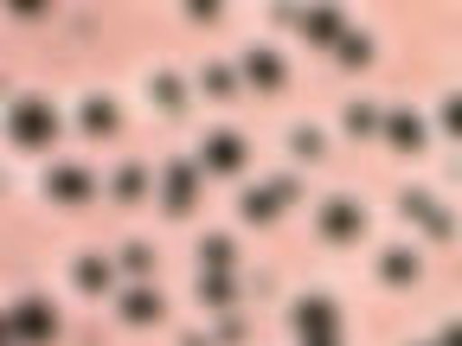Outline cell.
Wrapping results in <instances>:
<instances>
[{
  "label": "cell",
  "mask_w": 462,
  "mask_h": 346,
  "mask_svg": "<svg viewBox=\"0 0 462 346\" xmlns=\"http://www.w3.org/2000/svg\"><path fill=\"white\" fill-rule=\"evenodd\" d=\"M58 129H65V115L51 109V96H20V103L7 109V135H14V148H51Z\"/></svg>",
  "instance_id": "cell-1"
},
{
  "label": "cell",
  "mask_w": 462,
  "mask_h": 346,
  "mask_svg": "<svg viewBox=\"0 0 462 346\" xmlns=\"http://www.w3.org/2000/svg\"><path fill=\"white\" fill-rule=\"evenodd\" d=\"M58 340V308L45 296H20L7 314V346H51Z\"/></svg>",
  "instance_id": "cell-2"
},
{
  "label": "cell",
  "mask_w": 462,
  "mask_h": 346,
  "mask_svg": "<svg viewBox=\"0 0 462 346\" xmlns=\"http://www.w3.org/2000/svg\"><path fill=\"white\" fill-rule=\"evenodd\" d=\"M161 205H167V218H187L199 205V160H167L161 167Z\"/></svg>",
  "instance_id": "cell-3"
},
{
  "label": "cell",
  "mask_w": 462,
  "mask_h": 346,
  "mask_svg": "<svg viewBox=\"0 0 462 346\" xmlns=\"http://www.w3.org/2000/svg\"><path fill=\"white\" fill-rule=\"evenodd\" d=\"M296 193H302V187H296V180L282 173V180H263V187H251V193L238 199V212H245L251 224H276V218H282L289 205H296Z\"/></svg>",
  "instance_id": "cell-4"
},
{
  "label": "cell",
  "mask_w": 462,
  "mask_h": 346,
  "mask_svg": "<svg viewBox=\"0 0 462 346\" xmlns=\"http://www.w3.org/2000/svg\"><path fill=\"white\" fill-rule=\"evenodd\" d=\"M315 224H321L328 244H360V238H366V205H360V199H328V205L315 212Z\"/></svg>",
  "instance_id": "cell-5"
},
{
  "label": "cell",
  "mask_w": 462,
  "mask_h": 346,
  "mask_svg": "<svg viewBox=\"0 0 462 346\" xmlns=\"http://www.w3.org/2000/svg\"><path fill=\"white\" fill-rule=\"evenodd\" d=\"M238 77H245L251 90L276 96V90L289 84V58H282V51H270V45H251V51L238 58Z\"/></svg>",
  "instance_id": "cell-6"
},
{
  "label": "cell",
  "mask_w": 462,
  "mask_h": 346,
  "mask_svg": "<svg viewBox=\"0 0 462 346\" xmlns=\"http://www.w3.org/2000/svg\"><path fill=\"white\" fill-rule=\"evenodd\" d=\"M289 321H296L302 346H309V340H340V308H334L328 296H302L296 308H289Z\"/></svg>",
  "instance_id": "cell-7"
},
{
  "label": "cell",
  "mask_w": 462,
  "mask_h": 346,
  "mask_svg": "<svg viewBox=\"0 0 462 346\" xmlns=\"http://www.w3.org/2000/svg\"><path fill=\"white\" fill-rule=\"evenodd\" d=\"M245 160H251V148L238 129H218L199 141V173H245Z\"/></svg>",
  "instance_id": "cell-8"
},
{
  "label": "cell",
  "mask_w": 462,
  "mask_h": 346,
  "mask_svg": "<svg viewBox=\"0 0 462 346\" xmlns=\"http://www.w3.org/2000/svg\"><path fill=\"white\" fill-rule=\"evenodd\" d=\"M116 314H123L129 327H161L167 321V302L154 296V282H129L123 296H116Z\"/></svg>",
  "instance_id": "cell-9"
},
{
  "label": "cell",
  "mask_w": 462,
  "mask_h": 346,
  "mask_svg": "<svg viewBox=\"0 0 462 346\" xmlns=\"http://www.w3.org/2000/svg\"><path fill=\"white\" fill-rule=\"evenodd\" d=\"M398 212L411 218V224H424L430 238H456V218H449V212H443V205H437V199H430L424 187H411V193H398Z\"/></svg>",
  "instance_id": "cell-10"
},
{
  "label": "cell",
  "mask_w": 462,
  "mask_h": 346,
  "mask_svg": "<svg viewBox=\"0 0 462 346\" xmlns=\"http://www.w3.org/2000/svg\"><path fill=\"white\" fill-rule=\"evenodd\" d=\"M45 193H51L58 205H84V199L97 193V173H90V167H51V173H45Z\"/></svg>",
  "instance_id": "cell-11"
},
{
  "label": "cell",
  "mask_w": 462,
  "mask_h": 346,
  "mask_svg": "<svg viewBox=\"0 0 462 346\" xmlns=\"http://www.w3.org/2000/svg\"><path fill=\"white\" fill-rule=\"evenodd\" d=\"M296 26H302V39H309V45H321V51H334V45H340L346 32H354V26H346V20H340L334 7H309V14H302Z\"/></svg>",
  "instance_id": "cell-12"
},
{
  "label": "cell",
  "mask_w": 462,
  "mask_h": 346,
  "mask_svg": "<svg viewBox=\"0 0 462 346\" xmlns=\"http://www.w3.org/2000/svg\"><path fill=\"white\" fill-rule=\"evenodd\" d=\"M385 148L418 154V148H424V115H418V109H385Z\"/></svg>",
  "instance_id": "cell-13"
},
{
  "label": "cell",
  "mask_w": 462,
  "mask_h": 346,
  "mask_svg": "<svg viewBox=\"0 0 462 346\" xmlns=\"http://www.w3.org/2000/svg\"><path fill=\"white\" fill-rule=\"evenodd\" d=\"M199 308H212V314H231L238 308V282H231V269H199Z\"/></svg>",
  "instance_id": "cell-14"
},
{
  "label": "cell",
  "mask_w": 462,
  "mask_h": 346,
  "mask_svg": "<svg viewBox=\"0 0 462 346\" xmlns=\"http://www.w3.org/2000/svg\"><path fill=\"white\" fill-rule=\"evenodd\" d=\"M78 129H84L90 141H109L116 129H123V109H116L109 96H84V109H78Z\"/></svg>",
  "instance_id": "cell-15"
},
{
  "label": "cell",
  "mask_w": 462,
  "mask_h": 346,
  "mask_svg": "<svg viewBox=\"0 0 462 346\" xmlns=\"http://www.w3.org/2000/svg\"><path fill=\"white\" fill-rule=\"evenodd\" d=\"M418 276H424V263H418L411 250H398V244L379 250V282H385V288H418Z\"/></svg>",
  "instance_id": "cell-16"
},
{
  "label": "cell",
  "mask_w": 462,
  "mask_h": 346,
  "mask_svg": "<svg viewBox=\"0 0 462 346\" xmlns=\"http://www.w3.org/2000/svg\"><path fill=\"white\" fill-rule=\"evenodd\" d=\"M71 282L84 288V296H109V288H116V263L109 257H78L71 263Z\"/></svg>",
  "instance_id": "cell-17"
},
{
  "label": "cell",
  "mask_w": 462,
  "mask_h": 346,
  "mask_svg": "<svg viewBox=\"0 0 462 346\" xmlns=\"http://www.w3.org/2000/svg\"><path fill=\"white\" fill-rule=\"evenodd\" d=\"M109 199H116V205H142V199H148V167H135V160L116 167V173H109Z\"/></svg>",
  "instance_id": "cell-18"
},
{
  "label": "cell",
  "mask_w": 462,
  "mask_h": 346,
  "mask_svg": "<svg viewBox=\"0 0 462 346\" xmlns=\"http://www.w3.org/2000/svg\"><path fill=\"white\" fill-rule=\"evenodd\" d=\"M340 123H346V135H354V141H373V135H385V109H373V103H346Z\"/></svg>",
  "instance_id": "cell-19"
},
{
  "label": "cell",
  "mask_w": 462,
  "mask_h": 346,
  "mask_svg": "<svg viewBox=\"0 0 462 346\" xmlns=\"http://www.w3.org/2000/svg\"><path fill=\"white\" fill-rule=\"evenodd\" d=\"M148 96L161 103V115H187V84L173 77V71H154L148 77Z\"/></svg>",
  "instance_id": "cell-20"
},
{
  "label": "cell",
  "mask_w": 462,
  "mask_h": 346,
  "mask_svg": "<svg viewBox=\"0 0 462 346\" xmlns=\"http://www.w3.org/2000/svg\"><path fill=\"white\" fill-rule=\"evenodd\" d=\"M238 84H245L238 65H206V71H199V90H206L212 103H231V96H238Z\"/></svg>",
  "instance_id": "cell-21"
},
{
  "label": "cell",
  "mask_w": 462,
  "mask_h": 346,
  "mask_svg": "<svg viewBox=\"0 0 462 346\" xmlns=\"http://www.w3.org/2000/svg\"><path fill=\"white\" fill-rule=\"evenodd\" d=\"M334 58H340V65H346V71H366V65H373V58H379V45H373L366 32H346V39L334 45Z\"/></svg>",
  "instance_id": "cell-22"
},
{
  "label": "cell",
  "mask_w": 462,
  "mask_h": 346,
  "mask_svg": "<svg viewBox=\"0 0 462 346\" xmlns=\"http://www.w3.org/2000/svg\"><path fill=\"white\" fill-rule=\"evenodd\" d=\"M238 263V244L225 238V231H212V238H199V269H231Z\"/></svg>",
  "instance_id": "cell-23"
},
{
  "label": "cell",
  "mask_w": 462,
  "mask_h": 346,
  "mask_svg": "<svg viewBox=\"0 0 462 346\" xmlns=\"http://www.w3.org/2000/svg\"><path fill=\"white\" fill-rule=\"evenodd\" d=\"M289 154H296V160H321V154H328L321 129H315V123H302V129H289Z\"/></svg>",
  "instance_id": "cell-24"
},
{
  "label": "cell",
  "mask_w": 462,
  "mask_h": 346,
  "mask_svg": "<svg viewBox=\"0 0 462 346\" xmlns=\"http://www.w3.org/2000/svg\"><path fill=\"white\" fill-rule=\"evenodd\" d=\"M116 269H129L135 282L154 276V244H123V257H116Z\"/></svg>",
  "instance_id": "cell-25"
},
{
  "label": "cell",
  "mask_w": 462,
  "mask_h": 346,
  "mask_svg": "<svg viewBox=\"0 0 462 346\" xmlns=\"http://www.w3.org/2000/svg\"><path fill=\"white\" fill-rule=\"evenodd\" d=\"M437 123H443V135H449V141H462V90H456V96H443Z\"/></svg>",
  "instance_id": "cell-26"
},
{
  "label": "cell",
  "mask_w": 462,
  "mask_h": 346,
  "mask_svg": "<svg viewBox=\"0 0 462 346\" xmlns=\"http://www.w3.org/2000/svg\"><path fill=\"white\" fill-rule=\"evenodd\" d=\"M225 7H218V0H187V20H199V26H212Z\"/></svg>",
  "instance_id": "cell-27"
},
{
  "label": "cell",
  "mask_w": 462,
  "mask_h": 346,
  "mask_svg": "<svg viewBox=\"0 0 462 346\" xmlns=\"http://www.w3.org/2000/svg\"><path fill=\"white\" fill-rule=\"evenodd\" d=\"M218 346H245V321H238V314L218 321Z\"/></svg>",
  "instance_id": "cell-28"
},
{
  "label": "cell",
  "mask_w": 462,
  "mask_h": 346,
  "mask_svg": "<svg viewBox=\"0 0 462 346\" xmlns=\"http://www.w3.org/2000/svg\"><path fill=\"white\" fill-rule=\"evenodd\" d=\"M437 346H462V321H449V327L437 333Z\"/></svg>",
  "instance_id": "cell-29"
},
{
  "label": "cell",
  "mask_w": 462,
  "mask_h": 346,
  "mask_svg": "<svg viewBox=\"0 0 462 346\" xmlns=\"http://www.w3.org/2000/svg\"><path fill=\"white\" fill-rule=\"evenodd\" d=\"M180 346H218V333H187Z\"/></svg>",
  "instance_id": "cell-30"
},
{
  "label": "cell",
  "mask_w": 462,
  "mask_h": 346,
  "mask_svg": "<svg viewBox=\"0 0 462 346\" xmlns=\"http://www.w3.org/2000/svg\"><path fill=\"white\" fill-rule=\"evenodd\" d=\"M309 346H340V340H309Z\"/></svg>",
  "instance_id": "cell-31"
}]
</instances>
